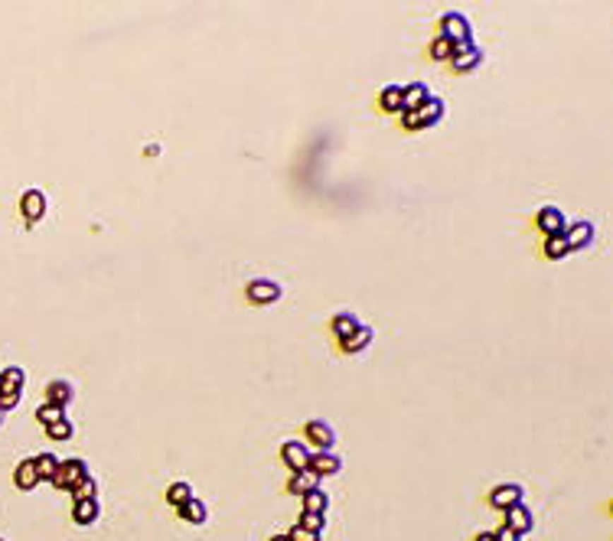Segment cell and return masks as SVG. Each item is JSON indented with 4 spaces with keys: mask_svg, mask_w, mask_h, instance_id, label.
I'll return each mask as SVG.
<instances>
[{
    "mask_svg": "<svg viewBox=\"0 0 613 541\" xmlns=\"http://www.w3.org/2000/svg\"><path fill=\"white\" fill-rule=\"evenodd\" d=\"M23 381H26V372L20 369V365H10V369L0 372V411H10V408L20 405Z\"/></svg>",
    "mask_w": 613,
    "mask_h": 541,
    "instance_id": "6da1fadb",
    "label": "cell"
},
{
    "mask_svg": "<svg viewBox=\"0 0 613 541\" xmlns=\"http://www.w3.org/2000/svg\"><path fill=\"white\" fill-rule=\"evenodd\" d=\"M85 476H92L88 473L85 460H66V463L59 460V466H56V473H52L49 482L56 486V489H72V486H78Z\"/></svg>",
    "mask_w": 613,
    "mask_h": 541,
    "instance_id": "7a4b0ae2",
    "label": "cell"
},
{
    "mask_svg": "<svg viewBox=\"0 0 613 541\" xmlns=\"http://www.w3.org/2000/svg\"><path fill=\"white\" fill-rule=\"evenodd\" d=\"M441 36L453 46H467L470 42V20L463 13H444L441 17Z\"/></svg>",
    "mask_w": 613,
    "mask_h": 541,
    "instance_id": "3957f363",
    "label": "cell"
},
{
    "mask_svg": "<svg viewBox=\"0 0 613 541\" xmlns=\"http://www.w3.org/2000/svg\"><path fill=\"white\" fill-rule=\"evenodd\" d=\"M535 225H538V232H542L545 238H558V235H564V229H568V222H564V212L554 209V206H545V209H538Z\"/></svg>",
    "mask_w": 613,
    "mask_h": 541,
    "instance_id": "277c9868",
    "label": "cell"
},
{
    "mask_svg": "<svg viewBox=\"0 0 613 541\" xmlns=\"http://www.w3.org/2000/svg\"><path fill=\"white\" fill-rule=\"evenodd\" d=\"M304 434H306V444H310V447H316V453H320V450H333V447H336V431H333L326 421H306Z\"/></svg>",
    "mask_w": 613,
    "mask_h": 541,
    "instance_id": "5b68a950",
    "label": "cell"
},
{
    "mask_svg": "<svg viewBox=\"0 0 613 541\" xmlns=\"http://www.w3.org/2000/svg\"><path fill=\"white\" fill-rule=\"evenodd\" d=\"M310 453H314V450L306 447V444H300V440H287V444L281 447V460H284V466H287L290 473L306 470V466H310Z\"/></svg>",
    "mask_w": 613,
    "mask_h": 541,
    "instance_id": "8992f818",
    "label": "cell"
},
{
    "mask_svg": "<svg viewBox=\"0 0 613 541\" xmlns=\"http://www.w3.org/2000/svg\"><path fill=\"white\" fill-rule=\"evenodd\" d=\"M447 62L453 66V72H473V69L483 62V49H477L473 42H467V46H453V56Z\"/></svg>",
    "mask_w": 613,
    "mask_h": 541,
    "instance_id": "52a82bcc",
    "label": "cell"
},
{
    "mask_svg": "<svg viewBox=\"0 0 613 541\" xmlns=\"http://www.w3.org/2000/svg\"><path fill=\"white\" fill-rule=\"evenodd\" d=\"M245 297L251 300V304L264 307V304H274V300L281 297V287H278L274 280H248Z\"/></svg>",
    "mask_w": 613,
    "mask_h": 541,
    "instance_id": "ba28073f",
    "label": "cell"
},
{
    "mask_svg": "<svg viewBox=\"0 0 613 541\" xmlns=\"http://www.w3.org/2000/svg\"><path fill=\"white\" fill-rule=\"evenodd\" d=\"M20 212H23V219L33 225V222H40L46 215V196L40 193V189H26L23 196H20Z\"/></svg>",
    "mask_w": 613,
    "mask_h": 541,
    "instance_id": "9c48e42d",
    "label": "cell"
},
{
    "mask_svg": "<svg viewBox=\"0 0 613 541\" xmlns=\"http://www.w3.org/2000/svg\"><path fill=\"white\" fill-rule=\"evenodd\" d=\"M506 528H512L516 535H528L535 528V518H532L525 502H516L512 509H506Z\"/></svg>",
    "mask_w": 613,
    "mask_h": 541,
    "instance_id": "30bf717a",
    "label": "cell"
},
{
    "mask_svg": "<svg viewBox=\"0 0 613 541\" xmlns=\"http://www.w3.org/2000/svg\"><path fill=\"white\" fill-rule=\"evenodd\" d=\"M516 502H522V486L519 482H503V486H496V489L489 492V506L499 509V512L512 509Z\"/></svg>",
    "mask_w": 613,
    "mask_h": 541,
    "instance_id": "8fae6325",
    "label": "cell"
},
{
    "mask_svg": "<svg viewBox=\"0 0 613 541\" xmlns=\"http://www.w3.org/2000/svg\"><path fill=\"white\" fill-rule=\"evenodd\" d=\"M310 473H316L320 480L323 476H333V473H340L343 470V460L333 453V450H320V453H310V466H306Z\"/></svg>",
    "mask_w": 613,
    "mask_h": 541,
    "instance_id": "7c38bea8",
    "label": "cell"
},
{
    "mask_svg": "<svg viewBox=\"0 0 613 541\" xmlns=\"http://www.w3.org/2000/svg\"><path fill=\"white\" fill-rule=\"evenodd\" d=\"M564 242H568L571 251L588 248L590 242H594V225H590V222H574L571 229H564Z\"/></svg>",
    "mask_w": 613,
    "mask_h": 541,
    "instance_id": "4fadbf2b",
    "label": "cell"
},
{
    "mask_svg": "<svg viewBox=\"0 0 613 541\" xmlns=\"http://www.w3.org/2000/svg\"><path fill=\"white\" fill-rule=\"evenodd\" d=\"M431 98L427 85L421 82H411V85H401V111H417L421 105Z\"/></svg>",
    "mask_w": 613,
    "mask_h": 541,
    "instance_id": "5bb4252c",
    "label": "cell"
},
{
    "mask_svg": "<svg viewBox=\"0 0 613 541\" xmlns=\"http://www.w3.org/2000/svg\"><path fill=\"white\" fill-rule=\"evenodd\" d=\"M13 482H17V489H23V492H30V489H36V486H40V473H36L33 457L20 460V466L13 470Z\"/></svg>",
    "mask_w": 613,
    "mask_h": 541,
    "instance_id": "9a60e30c",
    "label": "cell"
},
{
    "mask_svg": "<svg viewBox=\"0 0 613 541\" xmlns=\"http://www.w3.org/2000/svg\"><path fill=\"white\" fill-rule=\"evenodd\" d=\"M98 516H102L98 499H82V502H76V509H72V522L76 525H95Z\"/></svg>",
    "mask_w": 613,
    "mask_h": 541,
    "instance_id": "2e32d148",
    "label": "cell"
},
{
    "mask_svg": "<svg viewBox=\"0 0 613 541\" xmlns=\"http://www.w3.org/2000/svg\"><path fill=\"white\" fill-rule=\"evenodd\" d=\"M441 118H444V102L431 95V98L417 108V124H421V127H434Z\"/></svg>",
    "mask_w": 613,
    "mask_h": 541,
    "instance_id": "e0dca14e",
    "label": "cell"
},
{
    "mask_svg": "<svg viewBox=\"0 0 613 541\" xmlns=\"http://www.w3.org/2000/svg\"><path fill=\"white\" fill-rule=\"evenodd\" d=\"M310 489H320V476L310 473V470H300V473H294L287 480V492H294V496H304Z\"/></svg>",
    "mask_w": 613,
    "mask_h": 541,
    "instance_id": "ac0fdd59",
    "label": "cell"
},
{
    "mask_svg": "<svg viewBox=\"0 0 613 541\" xmlns=\"http://www.w3.org/2000/svg\"><path fill=\"white\" fill-rule=\"evenodd\" d=\"M69 401H72V385H69V381L56 379V381H49V385H46V405L66 408Z\"/></svg>",
    "mask_w": 613,
    "mask_h": 541,
    "instance_id": "d6986e66",
    "label": "cell"
},
{
    "mask_svg": "<svg viewBox=\"0 0 613 541\" xmlns=\"http://www.w3.org/2000/svg\"><path fill=\"white\" fill-rule=\"evenodd\" d=\"M177 512H179V518H183L186 525H203L206 518H209V509H206V502L196 499V496H193V499H189L183 509H177Z\"/></svg>",
    "mask_w": 613,
    "mask_h": 541,
    "instance_id": "ffe728a7",
    "label": "cell"
},
{
    "mask_svg": "<svg viewBox=\"0 0 613 541\" xmlns=\"http://www.w3.org/2000/svg\"><path fill=\"white\" fill-rule=\"evenodd\" d=\"M369 343H372V330H369L366 323H362V326H359V330L352 333V336H346V339H343V343H340V349H343V352H346V355H352V352H362V349H366Z\"/></svg>",
    "mask_w": 613,
    "mask_h": 541,
    "instance_id": "44dd1931",
    "label": "cell"
},
{
    "mask_svg": "<svg viewBox=\"0 0 613 541\" xmlns=\"http://www.w3.org/2000/svg\"><path fill=\"white\" fill-rule=\"evenodd\" d=\"M359 326H362V323H359V316H352V313H336V316H333V336L340 339V343L346 336H352Z\"/></svg>",
    "mask_w": 613,
    "mask_h": 541,
    "instance_id": "7402d4cb",
    "label": "cell"
},
{
    "mask_svg": "<svg viewBox=\"0 0 613 541\" xmlns=\"http://www.w3.org/2000/svg\"><path fill=\"white\" fill-rule=\"evenodd\" d=\"M304 499V512H316V516H326V506H330V499H326L323 489H310L300 496Z\"/></svg>",
    "mask_w": 613,
    "mask_h": 541,
    "instance_id": "603a6c76",
    "label": "cell"
},
{
    "mask_svg": "<svg viewBox=\"0 0 613 541\" xmlns=\"http://www.w3.org/2000/svg\"><path fill=\"white\" fill-rule=\"evenodd\" d=\"M379 102H382V111H388V114H401V85H385Z\"/></svg>",
    "mask_w": 613,
    "mask_h": 541,
    "instance_id": "cb8c5ba5",
    "label": "cell"
},
{
    "mask_svg": "<svg viewBox=\"0 0 613 541\" xmlns=\"http://www.w3.org/2000/svg\"><path fill=\"white\" fill-rule=\"evenodd\" d=\"M189 499H193V486H189V482H173L170 489H167V502H170L173 509H183Z\"/></svg>",
    "mask_w": 613,
    "mask_h": 541,
    "instance_id": "d4e9b609",
    "label": "cell"
},
{
    "mask_svg": "<svg viewBox=\"0 0 613 541\" xmlns=\"http://www.w3.org/2000/svg\"><path fill=\"white\" fill-rule=\"evenodd\" d=\"M72 499L76 502H82V499H98V482L92 480V476H85V480L78 482V486H72Z\"/></svg>",
    "mask_w": 613,
    "mask_h": 541,
    "instance_id": "484cf974",
    "label": "cell"
},
{
    "mask_svg": "<svg viewBox=\"0 0 613 541\" xmlns=\"http://www.w3.org/2000/svg\"><path fill=\"white\" fill-rule=\"evenodd\" d=\"M33 463H36V473H40V480H52V473H56L59 460L52 457V453H40V457H33Z\"/></svg>",
    "mask_w": 613,
    "mask_h": 541,
    "instance_id": "4316f807",
    "label": "cell"
},
{
    "mask_svg": "<svg viewBox=\"0 0 613 541\" xmlns=\"http://www.w3.org/2000/svg\"><path fill=\"white\" fill-rule=\"evenodd\" d=\"M568 251H571V248H568V242H564V235L545 238V258H552V261H561Z\"/></svg>",
    "mask_w": 613,
    "mask_h": 541,
    "instance_id": "83f0119b",
    "label": "cell"
},
{
    "mask_svg": "<svg viewBox=\"0 0 613 541\" xmlns=\"http://www.w3.org/2000/svg\"><path fill=\"white\" fill-rule=\"evenodd\" d=\"M36 421H43L46 427L56 421H66V408H56V405H43V408H36Z\"/></svg>",
    "mask_w": 613,
    "mask_h": 541,
    "instance_id": "f1b7e54d",
    "label": "cell"
},
{
    "mask_svg": "<svg viewBox=\"0 0 613 541\" xmlns=\"http://www.w3.org/2000/svg\"><path fill=\"white\" fill-rule=\"evenodd\" d=\"M453 56V42H447L444 36H437L434 42H431V59H437V62H447Z\"/></svg>",
    "mask_w": 613,
    "mask_h": 541,
    "instance_id": "f546056e",
    "label": "cell"
},
{
    "mask_svg": "<svg viewBox=\"0 0 613 541\" xmlns=\"http://www.w3.org/2000/svg\"><path fill=\"white\" fill-rule=\"evenodd\" d=\"M46 434H49V440H69L76 434V427H72V421H56L46 427Z\"/></svg>",
    "mask_w": 613,
    "mask_h": 541,
    "instance_id": "4dcf8cb0",
    "label": "cell"
},
{
    "mask_svg": "<svg viewBox=\"0 0 613 541\" xmlns=\"http://www.w3.org/2000/svg\"><path fill=\"white\" fill-rule=\"evenodd\" d=\"M297 525H304V528H310V532H323L326 518L316 516V512H300V522Z\"/></svg>",
    "mask_w": 613,
    "mask_h": 541,
    "instance_id": "1f68e13d",
    "label": "cell"
},
{
    "mask_svg": "<svg viewBox=\"0 0 613 541\" xmlns=\"http://www.w3.org/2000/svg\"><path fill=\"white\" fill-rule=\"evenodd\" d=\"M287 541H320V532H310L304 525H294L287 532Z\"/></svg>",
    "mask_w": 613,
    "mask_h": 541,
    "instance_id": "d6a6232c",
    "label": "cell"
},
{
    "mask_svg": "<svg viewBox=\"0 0 613 541\" xmlns=\"http://www.w3.org/2000/svg\"><path fill=\"white\" fill-rule=\"evenodd\" d=\"M401 127H405V131H421V124H417V111H401Z\"/></svg>",
    "mask_w": 613,
    "mask_h": 541,
    "instance_id": "836d02e7",
    "label": "cell"
},
{
    "mask_svg": "<svg viewBox=\"0 0 613 541\" xmlns=\"http://www.w3.org/2000/svg\"><path fill=\"white\" fill-rule=\"evenodd\" d=\"M493 538H496V541H522V535H516L512 528H506V525H503L499 532H493Z\"/></svg>",
    "mask_w": 613,
    "mask_h": 541,
    "instance_id": "e575fe53",
    "label": "cell"
},
{
    "mask_svg": "<svg viewBox=\"0 0 613 541\" xmlns=\"http://www.w3.org/2000/svg\"><path fill=\"white\" fill-rule=\"evenodd\" d=\"M477 541H496V538L489 532H483V535H477Z\"/></svg>",
    "mask_w": 613,
    "mask_h": 541,
    "instance_id": "d590c367",
    "label": "cell"
},
{
    "mask_svg": "<svg viewBox=\"0 0 613 541\" xmlns=\"http://www.w3.org/2000/svg\"><path fill=\"white\" fill-rule=\"evenodd\" d=\"M271 541H287V535H274V538H271Z\"/></svg>",
    "mask_w": 613,
    "mask_h": 541,
    "instance_id": "8d00e7d4",
    "label": "cell"
},
{
    "mask_svg": "<svg viewBox=\"0 0 613 541\" xmlns=\"http://www.w3.org/2000/svg\"><path fill=\"white\" fill-rule=\"evenodd\" d=\"M0 424H4V411H0Z\"/></svg>",
    "mask_w": 613,
    "mask_h": 541,
    "instance_id": "74e56055",
    "label": "cell"
},
{
    "mask_svg": "<svg viewBox=\"0 0 613 541\" xmlns=\"http://www.w3.org/2000/svg\"><path fill=\"white\" fill-rule=\"evenodd\" d=\"M0 541H4V538H0Z\"/></svg>",
    "mask_w": 613,
    "mask_h": 541,
    "instance_id": "f35d334b",
    "label": "cell"
}]
</instances>
